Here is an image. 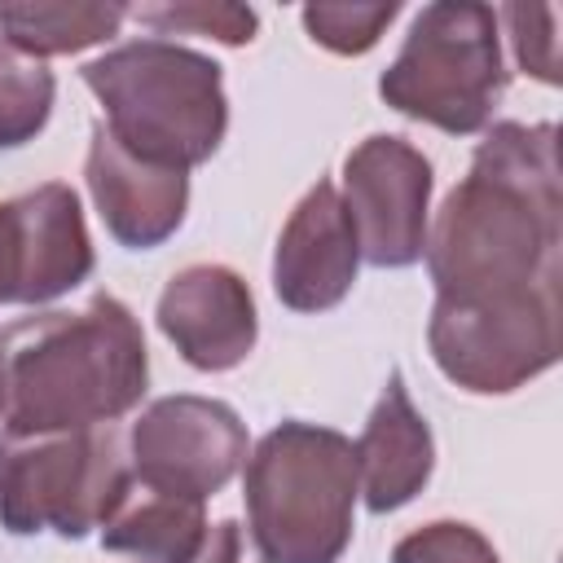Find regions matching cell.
Wrapping results in <instances>:
<instances>
[{
    "mask_svg": "<svg viewBox=\"0 0 563 563\" xmlns=\"http://www.w3.org/2000/svg\"><path fill=\"white\" fill-rule=\"evenodd\" d=\"M435 299L528 290L563 277V176L554 123H493L471 172L427 220Z\"/></svg>",
    "mask_w": 563,
    "mask_h": 563,
    "instance_id": "1",
    "label": "cell"
},
{
    "mask_svg": "<svg viewBox=\"0 0 563 563\" xmlns=\"http://www.w3.org/2000/svg\"><path fill=\"white\" fill-rule=\"evenodd\" d=\"M145 387L141 321L106 290L79 312H40L0 330V418L13 435L110 427Z\"/></svg>",
    "mask_w": 563,
    "mask_h": 563,
    "instance_id": "2",
    "label": "cell"
},
{
    "mask_svg": "<svg viewBox=\"0 0 563 563\" xmlns=\"http://www.w3.org/2000/svg\"><path fill=\"white\" fill-rule=\"evenodd\" d=\"M79 75L106 110V132L145 163L189 172L224 141V70L207 53L172 40H136L88 62Z\"/></svg>",
    "mask_w": 563,
    "mask_h": 563,
    "instance_id": "3",
    "label": "cell"
},
{
    "mask_svg": "<svg viewBox=\"0 0 563 563\" xmlns=\"http://www.w3.org/2000/svg\"><path fill=\"white\" fill-rule=\"evenodd\" d=\"M356 449L317 422L273 427L246 453L242 497L268 563H339L352 541Z\"/></svg>",
    "mask_w": 563,
    "mask_h": 563,
    "instance_id": "4",
    "label": "cell"
},
{
    "mask_svg": "<svg viewBox=\"0 0 563 563\" xmlns=\"http://www.w3.org/2000/svg\"><path fill=\"white\" fill-rule=\"evenodd\" d=\"M506 79L497 9L479 0H435L413 18L396 62L378 75V97L405 119L471 136L488 128Z\"/></svg>",
    "mask_w": 563,
    "mask_h": 563,
    "instance_id": "5",
    "label": "cell"
},
{
    "mask_svg": "<svg viewBox=\"0 0 563 563\" xmlns=\"http://www.w3.org/2000/svg\"><path fill=\"white\" fill-rule=\"evenodd\" d=\"M132 457L110 427L0 435V528L13 537H88L132 488Z\"/></svg>",
    "mask_w": 563,
    "mask_h": 563,
    "instance_id": "6",
    "label": "cell"
},
{
    "mask_svg": "<svg viewBox=\"0 0 563 563\" xmlns=\"http://www.w3.org/2000/svg\"><path fill=\"white\" fill-rule=\"evenodd\" d=\"M559 286L563 277L528 290L435 299L427 347L440 374L475 396H506L559 361Z\"/></svg>",
    "mask_w": 563,
    "mask_h": 563,
    "instance_id": "7",
    "label": "cell"
},
{
    "mask_svg": "<svg viewBox=\"0 0 563 563\" xmlns=\"http://www.w3.org/2000/svg\"><path fill=\"white\" fill-rule=\"evenodd\" d=\"M128 449L136 484L207 501L246 466V422L211 396H163L141 409Z\"/></svg>",
    "mask_w": 563,
    "mask_h": 563,
    "instance_id": "8",
    "label": "cell"
},
{
    "mask_svg": "<svg viewBox=\"0 0 563 563\" xmlns=\"http://www.w3.org/2000/svg\"><path fill=\"white\" fill-rule=\"evenodd\" d=\"M431 185L427 154L405 136H365L343 158V207L365 264L409 268L422 260Z\"/></svg>",
    "mask_w": 563,
    "mask_h": 563,
    "instance_id": "9",
    "label": "cell"
},
{
    "mask_svg": "<svg viewBox=\"0 0 563 563\" xmlns=\"http://www.w3.org/2000/svg\"><path fill=\"white\" fill-rule=\"evenodd\" d=\"M92 273L79 194L62 180L0 202V303H48Z\"/></svg>",
    "mask_w": 563,
    "mask_h": 563,
    "instance_id": "10",
    "label": "cell"
},
{
    "mask_svg": "<svg viewBox=\"0 0 563 563\" xmlns=\"http://www.w3.org/2000/svg\"><path fill=\"white\" fill-rule=\"evenodd\" d=\"M163 339L207 374L233 369L260 339V312L251 286L224 264H189L158 295Z\"/></svg>",
    "mask_w": 563,
    "mask_h": 563,
    "instance_id": "11",
    "label": "cell"
},
{
    "mask_svg": "<svg viewBox=\"0 0 563 563\" xmlns=\"http://www.w3.org/2000/svg\"><path fill=\"white\" fill-rule=\"evenodd\" d=\"M361 268V246L347 220V207L330 180H317L299 207L290 211L277 255H273V290L290 312H325L334 308Z\"/></svg>",
    "mask_w": 563,
    "mask_h": 563,
    "instance_id": "12",
    "label": "cell"
},
{
    "mask_svg": "<svg viewBox=\"0 0 563 563\" xmlns=\"http://www.w3.org/2000/svg\"><path fill=\"white\" fill-rule=\"evenodd\" d=\"M84 176H88V194L97 202V216L106 220L110 238L128 251L163 246L185 220L189 176L176 167H158V163L128 154L106 132V123L92 128Z\"/></svg>",
    "mask_w": 563,
    "mask_h": 563,
    "instance_id": "13",
    "label": "cell"
},
{
    "mask_svg": "<svg viewBox=\"0 0 563 563\" xmlns=\"http://www.w3.org/2000/svg\"><path fill=\"white\" fill-rule=\"evenodd\" d=\"M352 449H356V484L374 515L400 510L427 488L431 466H435V440H431L427 418L413 409L400 369H391Z\"/></svg>",
    "mask_w": 563,
    "mask_h": 563,
    "instance_id": "14",
    "label": "cell"
},
{
    "mask_svg": "<svg viewBox=\"0 0 563 563\" xmlns=\"http://www.w3.org/2000/svg\"><path fill=\"white\" fill-rule=\"evenodd\" d=\"M207 537L202 501L158 493L132 479L128 497L101 523V545L114 554H136L141 563H189Z\"/></svg>",
    "mask_w": 563,
    "mask_h": 563,
    "instance_id": "15",
    "label": "cell"
},
{
    "mask_svg": "<svg viewBox=\"0 0 563 563\" xmlns=\"http://www.w3.org/2000/svg\"><path fill=\"white\" fill-rule=\"evenodd\" d=\"M128 18V4L119 0H22L0 4V31L4 44L22 48L26 57H57L92 48L110 35H119Z\"/></svg>",
    "mask_w": 563,
    "mask_h": 563,
    "instance_id": "16",
    "label": "cell"
},
{
    "mask_svg": "<svg viewBox=\"0 0 563 563\" xmlns=\"http://www.w3.org/2000/svg\"><path fill=\"white\" fill-rule=\"evenodd\" d=\"M57 79L40 57L0 40V150L35 141L53 114Z\"/></svg>",
    "mask_w": 563,
    "mask_h": 563,
    "instance_id": "17",
    "label": "cell"
},
{
    "mask_svg": "<svg viewBox=\"0 0 563 563\" xmlns=\"http://www.w3.org/2000/svg\"><path fill=\"white\" fill-rule=\"evenodd\" d=\"M136 22L154 26L158 35H211L229 48L238 44H251L255 31H260V18L255 9L246 4H211V0H189V4H141V9H128Z\"/></svg>",
    "mask_w": 563,
    "mask_h": 563,
    "instance_id": "18",
    "label": "cell"
},
{
    "mask_svg": "<svg viewBox=\"0 0 563 563\" xmlns=\"http://www.w3.org/2000/svg\"><path fill=\"white\" fill-rule=\"evenodd\" d=\"M396 13H400V4L383 0V4H303L299 18H303V31L321 48H330L339 57H356L383 40V31Z\"/></svg>",
    "mask_w": 563,
    "mask_h": 563,
    "instance_id": "19",
    "label": "cell"
},
{
    "mask_svg": "<svg viewBox=\"0 0 563 563\" xmlns=\"http://www.w3.org/2000/svg\"><path fill=\"white\" fill-rule=\"evenodd\" d=\"M391 563H501L493 541L457 519H435L396 541Z\"/></svg>",
    "mask_w": 563,
    "mask_h": 563,
    "instance_id": "20",
    "label": "cell"
},
{
    "mask_svg": "<svg viewBox=\"0 0 563 563\" xmlns=\"http://www.w3.org/2000/svg\"><path fill=\"white\" fill-rule=\"evenodd\" d=\"M497 18H506L510 40H515V62L541 79V84H559V40H554V22L559 9L550 4H506Z\"/></svg>",
    "mask_w": 563,
    "mask_h": 563,
    "instance_id": "21",
    "label": "cell"
},
{
    "mask_svg": "<svg viewBox=\"0 0 563 563\" xmlns=\"http://www.w3.org/2000/svg\"><path fill=\"white\" fill-rule=\"evenodd\" d=\"M189 563H268V559L238 519H220V523H207V537Z\"/></svg>",
    "mask_w": 563,
    "mask_h": 563,
    "instance_id": "22",
    "label": "cell"
}]
</instances>
